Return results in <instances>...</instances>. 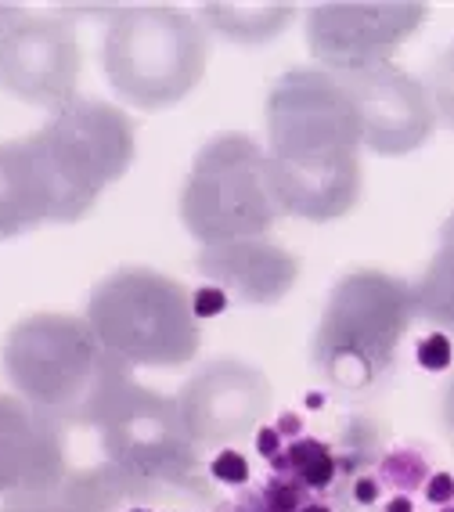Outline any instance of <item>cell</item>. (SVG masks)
<instances>
[{
    "label": "cell",
    "instance_id": "cell-2",
    "mask_svg": "<svg viewBox=\"0 0 454 512\" xmlns=\"http://www.w3.org/2000/svg\"><path fill=\"white\" fill-rule=\"evenodd\" d=\"M0 361L22 401L58 426L98 430L112 401L134 383L127 361H119L80 314L44 311L15 321Z\"/></svg>",
    "mask_w": 454,
    "mask_h": 512
},
{
    "label": "cell",
    "instance_id": "cell-9",
    "mask_svg": "<svg viewBox=\"0 0 454 512\" xmlns=\"http://www.w3.org/2000/svg\"><path fill=\"white\" fill-rule=\"evenodd\" d=\"M429 19L422 0H321L307 8V47L325 73L346 76L390 62Z\"/></svg>",
    "mask_w": 454,
    "mask_h": 512
},
{
    "label": "cell",
    "instance_id": "cell-8",
    "mask_svg": "<svg viewBox=\"0 0 454 512\" xmlns=\"http://www.w3.org/2000/svg\"><path fill=\"white\" fill-rule=\"evenodd\" d=\"M101 448L123 484H181L195 473L199 444L184 430L177 401L130 383L98 422Z\"/></svg>",
    "mask_w": 454,
    "mask_h": 512
},
{
    "label": "cell",
    "instance_id": "cell-21",
    "mask_svg": "<svg viewBox=\"0 0 454 512\" xmlns=\"http://www.w3.org/2000/svg\"><path fill=\"white\" fill-rule=\"evenodd\" d=\"M4 512H58V509H51V505H8Z\"/></svg>",
    "mask_w": 454,
    "mask_h": 512
},
{
    "label": "cell",
    "instance_id": "cell-13",
    "mask_svg": "<svg viewBox=\"0 0 454 512\" xmlns=\"http://www.w3.org/2000/svg\"><path fill=\"white\" fill-rule=\"evenodd\" d=\"M65 437L51 415L0 394V498L47 505L65 487Z\"/></svg>",
    "mask_w": 454,
    "mask_h": 512
},
{
    "label": "cell",
    "instance_id": "cell-5",
    "mask_svg": "<svg viewBox=\"0 0 454 512\" xmlns=\"http://www.w3.org/2000/svg\"><path fill=\"white\" fill-rule=\"evenodd\" d=\"M411 321V285L386 271H350L328 296L310 357L332 386L364 390L393 368Z\"/></svg>",
    "mask_w": 454,
    "mask_h": 512
},
{
    "label": "cell",
    "instance_id": "cell-16",
    "mask_svg": "<svg viewBox=\"0 0 454 512\" xmlns=\"http://www.w3.org/2000/svg\"><path fill=\"white\" fill-rule=\"evenodd\" d=\"M296 11L285 0H209L202 4V19L231 44H267L292 26Z\"/></svg>",
    "mask_w": 454,
    "mask_h": 512
},
{
    "label": "cell",
    "instance_id": "cell-14",
    "mask_svg": "<svg viewBox=\"0 0 454 512\" xmlns=\"http://www.w3.org/2000/svg\"><path fill=\"white\" fill-rule=\"evenodd\" d=\"M195 271L220 285L227 296L242 303H278L300 278V264L289 249L274 246L271 238H238L224 246H206L195 256Z\"/></svg>",
    "mask_w": 454,
    "mask_h": 512
},
{
    "label": "cell",
    "instance_id": "cell-10",
    "mask_svg": "<svg viewBox=\"0 0 454 512\" xmlns=\"http://www.w3.org/2000/svg\"><path fill=\"white\" fill-rule=\"evenodd\" d=\"M80 65V40L69 22L19 11L0 26V87L11 98L58 112L76 98Z\"/></svg>",
    "mask_w": 454,
    "mask_h": 512
},
{
    "label": "cell",
    "instance_id": "cell-1",
    "mask_svg": "<svg viewBox=\"0 0 454 512\" xmlns=\"http://www.w3.org/2000/svg\"><path fill=\"white\" fill-rule=\"evenodd\" d=\"M361 123L325 69H289L267 94V181L278 210L328 224L361 199Z\"/></svg>",
    "mask_w": 454,
    "mask_h": 512
},
{
    "label": "cell",
    "instance_id": "cell-17",
    "mask_svg": "<svg viewBox=\"0 0 454 512\" xmlns=\"http://www.w3.org/2000/svg\"><path fill=\"white\" fill-rule=\"evenodd\" d=\"M411 303H415V318L454 332V213L440 228V246L429 267L411 285Z\"/></svg>",
    "mask_w": 454,
    "mask_h": 512
},
{
    "label": "cell",
    "instance_id": "cell-7",
    "mask_svg": "<svg viewBox=\"0 0 454 512\" xmlns=\"http://www.w3.org/2000/svg\"><path fill=\"white\" fill-rule=\"evenodd\" d=\"M282 217L267 181V152L249 134H217L199 148L181 188V224L202 246L264 238Z\"/></svg>",
    "mask_w": 454,
    "mask_h": 512
},
{
    "label": "cell",
    "instance_id": "cell-3",
    "mask_svg": "<svg viewBox=\"0 0 454 512\" xmlns=\"http://www.w3.org/2000/svg\"><path fill=\"white\" fill-rule=\"evenodd\" d=\"M206 62V29L170 4L119 8L101 44V65L112 91L145 112L170 109L188 98L206 76Z\"/></svg>",
    "mask_w": 454,
    "mask_h": 512
},
{
    "label": "cell",
    "instance_id": "cell-20",
    "mask_svg": "<svg viewBox=\"0 0 454 512\" xmlns=\"http://www.w3.org/2000/svg\"><path fill=\"white\" fill-rule=\"evenodd\" d=\"M440 419H444V433H447V440H451V448H454V379L447 383V390H444V404H440Z\"/></svg>",
    "mask_w": 454,
    "mask_h": 512
},
{
    "label": "cell",
    "instance_id": "cell-15",
    "mask_svg": "<svg viewBox=\"0 0 454 512\" xmlns=\"http://www.w3.org/2000/svg\"><path fill=\"white\" fill-rule=\"evenodd\" d=\"M40 224H58L55 192L44 166L29 138L0 141V242L37 231Z\"/></svg>",
    "mask_w": 454,
    "mask_h": 512
},
{
    "label": "cell",
    "instance_id": "cell-6",
    "mask_svg": "<svg viewBox=\"0 0 454 512\" xmlns=\"http://www.w3.org/2000/svg\"><path fill=\"white\" fill-rule=\"evenodd\" d=\"M29 145L55 192L58 224H76L94 210L101 192L134 163V119L98 98H73L51 112Z\"/></svg>",
    "mask_w": 454,
    "mask_h": 512
},
{
    "label": "cell",
    "instance_id": "cell-11",
    "mask_svg": "<svg viewBox=\"0 0 454 512\" xmlns=\"http://www.w3.org/2000/svg\"><path fill=\"white\" fill-rule=\"evenodd\" d=\"M339 83L354 101L361 145L372 148L375 156H408L433 138L436 109L426 83L415 80L408 69L382 62L339 76Z\"/></svg>",
    "mask_w": 454,
    "mask_h": 512
},
{
    "label": "cell",
    "instance_id": "cell-12",
    "mask_svg": "<svg viewBox=\"0 0 454 512\" xmlns=\"http://www.w3.org/2000/svg\"><path fill=\"white\" fill-rule=\"evenodd\" d=\"M184 419V430L199 448H220L227 440L246 437L271 412V383L260 368L224 357L209 361L173 397Z\"/></svg>",
    "mask_w": 454,
    "mask_h": 512
},
{
    "label": "cell",
    "instance_id": "cell-4",
    "mask_svg": "<svg viewBox=\"0 0 454 512\" xmlns=\"http://www.w3.org/2000/svg\"><path fill=\"white\" fill-rule=\"evenodd\" d=\"M83 318L130 368H184L202 343L188 289L152 267H119L101 278Z\"/></svg>",
    "mask_w": 454,
    "mask_h": 512
},
{
    "label": "cell",
    "instance_id": "cell-19",
    "mask_svg": "<svg viewBox=\"0 0 454 512\" xmlns=\"http://www.w3.org/2000/svg\"><path fill=\"white\" fill-rule=\"evenodd\" d=\"M418 361L426 368H444L447 361H451V343H447L444 336H429L426 343H422V350H418Z\"/></svg>",
    "mask_w": 454,
    "mask_h": 512
},
{
    "label": "cell",
    "instance_id": "cell-18",
    "mask_svg": "<svg viewBox=\"0 0 454 512\" xmlns=\"http://www.w3.org/2000/svg\"><path fill=\"white\" fill-rule=\"evenodd\" d=\"M426 91H429V101H433V109H436V119H444L447 127L454 130V44L447 47L444 55L436 58Z\"/></svg>",
    "mask_w": 454,
    "mask_h": 512
}]
</instances>
